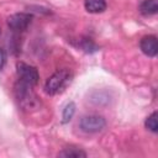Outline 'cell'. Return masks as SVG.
Returning a JSON list of instances; mask_svg holds the SVG:
<instances>
[{"label": "cell", "instance_id": "ba28073f", "mask_svg": "<svg viewBox=\"0 0 158 158\" xmlns=\"http://www.w3.org/2000/svg\"><path fill=\"white\" fill-rule=\"evenodd\" d=\"M139 12L143 16L156 15L158 12V0H143L139 5Z\"/></svg>", "mask_w": 158, "mask_h": 158}, {"label": "cell", "instance_id": "6da1fadb", "mask_svg": "<svg viewBox=\"0 0 158 158\" xmlns=\"http://www.w3.org/2000/svg\"><path fill=\"white\" fill-rule=\"evenodd\" d=\"M33 86H30L27 84H23L21 81L17 80V83L15 84V94H16V99L20 102V106L23 110L30 111L31 109H37L40 105L38 98L36 96V94L33 93Z\"/></svg>", "mask_w": 158, "mask_h": 158}, {"label": "cell", "instance_id": "9c48e42d", "mask_svg": "<svg viewBox=\"0 0 158 158\" xmlns=\"http://www.w3.org/2000/svg\"><path fill=\"white\" fill-rule=\"evenodd\" d=\"M58 156L67 157V158H79V157H86V153L84 151H81L80 148L69 147V148H64L62 152H59Z\"/></svg>", "mask_w": 158, "mask_h": 158}, {"label": "cell", "instance_id": "277c9868", "mask_svg": "<svg viewBox=\"0 0 158 158\" xmlns=\"http://www.w3.org/2000/svg\"><path fill=\"white\" fill-rule=\"evenodd\" d=\"M106 125V121L102 116H99V115H86V116H83L80 122H79V126L81 128V131L86 132V133H95V132H99L101 131Z\"/></svg>", "mask_w": 158, "mask_h": 158}, {"label": "cell", "instance_id": "3957f363", "mask_svg": "<svg viewBox=\"0 0 158 158\" xmlns=\"http://www.w3.org/2000/svg\"><path fill=\"white\" fill-rule=\"evenodd\" d=\"M16 73H17V80L23 84L35 86L38 83L40 74L37 68L33 65H30L23 62H19L16 64Z\"/></svg>", "mask_w": 158, "mask_h": 158}, {"label": "cell", "instance_id": "30bf717a", "mask_svg": "<svg viewBox=\"0 0 158 158\" xmlns=\"http://www.w3.org/2000/svg\"><path fill=\"white\" fill-rule=\"evenodd\" d=\"M146 127L152 131V132H157L158 131V112L154 111L152 112L147 118H146V122H144Z\"/></svg>", "mask_w": 158, "mask_h": 158}, {"label": "cell", "instance_id": "52a82bcc", "mask_svg": "<svg viewBox=\"0 0 158 158\" xmlns=\"http://www.w3.org/2000/svg\"><path fill=\"white\" fill-rule=\"evenodd\" d=\"M84 6L90 14H100L106 10V0H85Z\"/></svg>", "mask_w": 158, "mask_h": 158}, {"label": "cell", "instance_id": "7c38bea8", "mask_svg": "<svg viewBox=\"0 0 158 158\" xmlns=\"http://www.w3.org/2000/svg\"><path fill=\"white\" fill-rule=\"evenodd\" d=\"M80 48L83 51H85L86 53H91V52H95L98 51V46L91 41V40H81V44H80Z\"/></svg>", "mask_w": 158, "mask_h": 158}, {"label": "cell", "instance_id": "7a4b0ae2", "mask_svg": "<svg viewBox=\"0 0 158 158\" xmlns=\"http://www.w3.org/2000/svg\"><path fill=\"white\" fill-rule=\"evenodd\" d=\"M72 80V73L68 69H60L53 73L44 84V91L48 95H56L62 91Z\"/></svg>", "mask_w": 158, "mask_h": 158}, {"label": "cell", "instance_id": "4fadbf2b", "mask_svg": "<svg viewBox=\"0 0 158 158\" xmlns=\"http://www.w3.org/2000/svg\"><path fill=\"white\" fill-rule=\"evenodd\" d=\"M5 62H6V53H5V51L2 48H0V70L2 69Z\"/></svg>", "mask_w": 158, "mask_h": 158}, {"label": "cell", "instance_id": "5b68a950", "mask_svg": "<svg viewBox=\"0 0 158 158\" xmlns=\"http://www.w3.org/2000/svg\"><path fill=\"white\" fill-rule=\"evenodd\" d=\"M32 21V15L27 12H17L7 19V26L14 31H23L26 30Z\"/></svg>", "mask_w": 158, "mask_h": 158}, {"label": "cell", "instance_id": "8992f818", "mask_svg": "<svg viewBox=\"0 0 158 158\" xmlns=\"http://www.w3.org/2000/svg\"><path fill=\"white\" fill-rule=\"evenodd\" d=\"M139 48L141 51L148 56V57H156L158 53V41L157 37L153 35L143 36L139 41Z\"/></svg>", "mask_w": 158, "mask_h": 158}, {"label": "cell", "instance_id": "8fae6325", "mask_svg": "<svg viewBox=\"0 0 158 158\" xmlns=\"http://www.w3.org/2000/svg\"><path fill=\"white\" fill-rule=\"evenodd\" d=\"M74 112H75V104L70 101L69 104H67V106H65V107H64V110H63V115H62V123H67V122H69V121L72 120V117H73Z\"/></svg>", "mask_w": 158, "mask_h": 158}]
</instances>
